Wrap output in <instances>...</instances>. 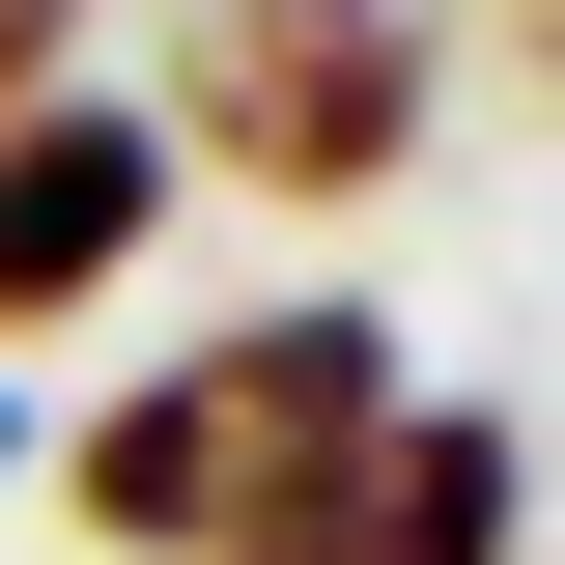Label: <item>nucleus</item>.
<instances>
[{"label": "nucleus", "mask_w": 565, "mask_h": 565, "mask_svg": "<svg viewBox=\"0 0 565 565\" xmlns=\"http://www.w3.org/2000/svg\"><path fill=\"white\" fill-rule=\"evenodd\" d=\"M367 424H396V340H367V311H226V340H170V367L57 452V509L141 537V565H226L282 481H340Z\"/></svg>", "instance_id": "1"}, {"label": "nucleus", "mask_w": 565, "mask_h": 565, "mask_svg": "<svg viewBox=\"0 0 565 565\" xmlns=\"http://www.w3.org/2000/svg\"><path fill=\"white\" fill-rule=\"evenodd\" d=\"M199 141L255 170V199H367V170L424 141L396 0H199Z\"/></svg>", "instance_id": "2"}, {"label": "nucleus", "mask_w": 565, "mask_h": 565, "mask_svg": "<svg viewBox=\"0 0 565 565\" xmlns=\"http://www.w3.org/2000/svg\"><path fill=\"white\" fill-rule=\"evenodd\" d=\"M509 509H537V452H509L481 396H452V424L396 396V424L340 452V481H282V509H255L226 565H509Z\"/></svg>", "instance_id": "3"}, {"label": "nucleus", "mask_w": 565, "mask_h": 565, "mask_svg": "<svg viewBox=\"0 0 565 565\" xmlns=\"http://www.w3.org/2000/svg\"><path fill=\"white\" fill-rule=\"evenodd\" d=\"M141 226H170V141H141V114H85V85H57V114H0V340L85 311Z\"/></svg>", "instance_id": "4"}, {"label": "nucleus", "mask_w": 565, "mask_h": 565, "mask_svg": "<svg viewBox=\"0 0 565 565\" xmlns=\"http://www.w3.org/2000/svg\"><path fill=\"white\" fill-rule=\"evenodd\" d=\"M57 29H85V0H0V114H57Z\"/></svg>", "instance_id": "5"}, {"label": "nucleus", "mask_w": 565, "mask_h": 565, "mask_svg": "<svg viewBox=\"0 0 565 565\" xmlns=\"http://www.w3.org/2000/svg\"><path fill=\"white\" fill-rule=\"evenodd\" d=\"M0 452H29V424H0Z\"/></svg>", "instance_id": "6"}]
</instances>
